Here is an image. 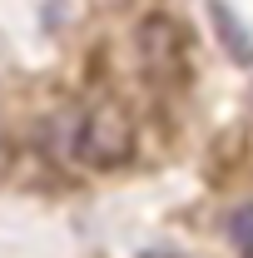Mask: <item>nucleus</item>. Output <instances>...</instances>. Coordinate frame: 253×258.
Returning a JSON list of instances; mask_svg holds the SVG:
<instances>
[{"label":"nucleus","instance_id":"obj_1","mask_svg":"<svg viewBox=\"0 0 253 258\" xmlns=\"http://www.w3.org/2000/svg\"><path fill=\"white\" fill-rule=\"evenodd\" d=\"M70 154L80 164H90V169H119V164H129V154H134V119L119 104H99L90 114H80Z\"/></svg>","mask_w":253,"mask_h":258},{"label":"nucleus","instance_id":"obj_2","mask_svg":"<svg viewBox=\"0 0 253 258\" xmlns=\"http://www.w3.org/2000/svg\"><path fill=\"white\" fill-rule=\"evenodd\" d=\"M134 45H139V60L154 80H179L189 64V30L174 15H144L134 25Z\"/></svg>","mask_w":253,"mask_h":258},{"label":"nucleus","instance_id":"obj_3","mask_svg":"<svg viewBox=\"0 0 253 258\" xmlns=\"http://www.w3.org/2000/svg\"><path fill=\"white\" fill-rule=\"evenodd\" d=\"M214 25H219L223 45L233 50V60H238V64H253V35L238 25V15H233L228 5H214Z\"/></svg>","mask_w":253,"mask_h":258},{"label":"nucleus","instance_id":"obj_4","mask_svg":"<svg viewBox=\"0 0 253 258\" xmlns=\"http://www.w3.org/2000/svg\"><path fill=\"white\" fill-rule=\"evenodd\" d=\"M228 238H233V243L253 258V204H243V209L228 219Z\"/></svg>","mask_w":253,"mask_h":258},{"label":"nucleus","instance_id":"obj_5","mask_svg":"<svg viewBox=\"0 0 253 258\" xmlns=\"http://www.w3.org/2000/svg\"><path fill=\"white\" fill-rule=\"evenodd\" d=\"M10 169H15V149H10V144H5V139H0V179H5V174H10Z\"/></svg>","mask_w":253,"mask_h":258}]
</instances>
